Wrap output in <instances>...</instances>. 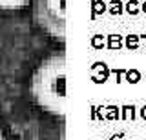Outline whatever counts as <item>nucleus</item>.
I'll return each instance as SVG.
<instances>
[{
  "instance_id": "obj_1",
  "label": "nucleus",
  "mask_w": 146,
  "mask_h": 140,
  "mask_svg": "<svg viewBox=\"0 0 146 140\" xmlns=\"http://www.w3.org/2000/svg\"><path fill=\"white\" fill-rule=\"evenodd\" d=\"M36 15L46 29L62 35L64 0H36Z\"/></svg>"
},
{
  "instance_id": "obj_2",
  "label": "nucleus",
  "mask_w": 146,
  "mask_h": 140,
  "mask_svg": "<svg viewBox=\"0 0 146 140\" xmlns=\"http://www.w3.org/2000/svg\"><path fill=\"white\" fill-rule=\"evenodd\" d=\"M42 89L38 91V97H44V102L49 104V100H62L64 98V73L62 67H53V75L48 76L44 73V78L38 80Z\"/></svg>"
},
{
  "instance_id": "obj_3",
  "label": "nucleus",
  "mask_w": 146,
  "mask_h": 140,
  "mask_svg": "<svg viewBox=\"0 0 146 140\" xmlns=\"http://www.w3.org/2000/svg\"><path fill=\"white\" fill-rule=\"evenodd\" d=\"M29 0H0V9H18L24 7Z\"/></svg>"
},
{
  "instance_id": "obj_4",
  "label": "nucleus",
  "mask_w": 146,
  "mask_h": 140,
  "mask_svg": "<svg viewBox=\"0 0 146 140\" xmlns=\"http://www.w3.org/2000/svg\"><path fill=\"white\" fill-rule=\"evenodd\" d=\"M126 44H128V47L130 49H135L137 46H139V37H135V35H130L126 40Z\"/></svg>"
},
{
  "instance_id": "obj_5",
  "label": "nucleus",
  "mask_w": 146,
  "mask_h": 140,
  "mask_svg": "<svg viewBox=\"0 0 146 140\" xmlns=\"http://www.w3.org/2000/svg\"><path fill=\"white\" fill-rule=\"evenodd\" d=\"M139 78H141V73L139 71H128V82H131V84H135V82H139Z\"/></svg>"
},
{
  "instance_id": "obj_6",
  "label": "nucleus",
  "mask_w": 146,
  "mask_h": 140,
  "mask_svg": "<svg viewBox=\"0 0 146 140\" xmlns=\"http://www.w3.org/2000/svg\"><path fill=\"white\" fill-rule=\"evenodd\" d=\"M139 2L137 0H131V2H128V13H131V15H137V11H139Z\"/></svg>"
},
{
  "instance_id": "obj_7",
  "label": "nucleus",
  "mask_w": 146,
  "mask_h": 140,
  "mask_svg": "<svg viewBox=\"0 0 146 140\" xmlns=\"http://www.w3.org/2000/svg\"><path fill=\"white\" fill-rule=\"evenodd\" d=\"M141 116H143V118L146 120V106L143 107V109H141Z\"/></svg>"
},
{
  "instance_id": "obj_8",
  "label": "nucleus",
  "mask_w": 146,
  "mask_h": 140,
  "mask_svg": "<svg viewBox=\"0 0 146 140\" xmlns=\"http://www.w3.org/2000/svg\"><path fill=\"white\" fill-rule=\"evenodd\" d=\"M141 9H143V11L146 13V2H143V7H141Z\"/></svg>"
},
{
  "instance_id": "obj_9",
  "label": "nucleus",
  "mask_w": 146,
  "mask_h": 140,
  "mask_svg": "<svg viewBox=\"0 0 146 140\" xmlns=\"http://www.w3.org/2000/svg\"><path fill=\"white\" fill-rule=\"evenodd\" d=\"M143 40H144V44H146V35H143Z\"/></svg>"
},
{
  "instance_id": "obj_10",
  "label": "nucleus",
  "mask_w": 146,
  "mask_h": 140,
  "mask_svg": "<svg viewBox=\"0 0 146 140\" xmlns=\"http://www.w3.org/2000/svg\"><path fill=\"white\" fill-rule=\"evenodd\" d=\"M0 140H4V137H2V133H0Z\"/></svg>"
}]
</instances>
